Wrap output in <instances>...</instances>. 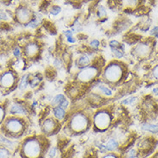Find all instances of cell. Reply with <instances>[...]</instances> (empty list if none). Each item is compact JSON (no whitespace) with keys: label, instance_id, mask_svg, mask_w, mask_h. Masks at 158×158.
Instances as JSON below:
<instances>
[{"label":"cell","instance_id":"4","mask_svg":"<svg viewBox=\"0 0 158 158\" xmlns=\"http://www.w3.org/2000/svg\"><path fill=\"white\" fill-rule=\"evenodd\" d=\"M110 121V116L106 112H100L94 116V125L100 130L108 128Z\"/></svg>","mask_w":158,"mask_h":158},{"label":"cell","instance_id":"21","mask_svg":"<svg viewBox=\"0 0 158 158\" xmlns=\"http://www.w3.org/2000/svg\"><path fill=\"white\" fill-rule=\"evenodd\" d=\"M10 156L9 151L6 149L1 148L0 149V158H8Z\"/></svg>","mask_w":158,"mask_h":158},{"label":"cell","instance_id":"25","mask_svg":"<svg viewBox=\"0 0 158 158\" xmlns=\"http://www.w3.org/2000/svg\"><path fill=\"white\" fill-rule=\"evenodd\" d=\"M152 75L156 79H158V65H156L153 70H152Z\"/></svg>","mask_w":158,"mask_h":158},{"label":"cell","instance_id":"34","mask_svg":"<svg viewBox=\"0 0 158 158\" xmlns=\"http://www.w3.org/2000/svg\"><path fill=\"white\" fill-rule=\"evenodd\" d=\"M38 82H39V80H37V78H35L33 81H32L31 84H32L33 86H35V85H36V84H38Z\"/></svg>","mask_w":158,"mask_h":158},{"label":"cell","instance_id":"15","mask_svg":"<svg viewBox=\"0 0 158 158\" xmlns=\"http://www.w3.org/2000/svg\"><path fill=\"white\" fill-rule=\"evenodd\" d=\"M66 99L64 98V95H62V94H58V95H56L53 100V101H52V104L55 106V105H57V106H60L61 107V105L63 104L64 101H65Z\"/></svg>","mask_w":158,"mask_h":158},{"label":"cell","instance_id":"7","mask_svg":"<svg viewBox=\"0 0 158 158\" xmlns=\"http://www.w3.org/2000/svg\"><path fill=\"white\" fill-rule=\"evenodd\" d=\"M14 83H15V77H14V75L12 74L10 71L5 72V74L2 75V77L0 78V84L5 88L12 87Z\"/></svg>","mask_w":158,"mask_h":158},{"label":"cell","instance_id":"24","mask_svg":"<svg viewBox=\"0 0 158 158\" xmlns=\"http://www.w3.org/2000/svg\"><path fill=\"white\" fill-rule=\"evenodd\" d=\"M99 45H100V43H99L98 40H93L90 42V46H91L93 48H97L99 46Z\"/></svg>","mask_w":158,"mask_h":158},{"label":"cell","instance_id":"10","mask_svg":"<svg viewBox=\"0 0 158 158\" xmlns=\"http://www.w3.org/2000/svg\"><path fill=\"white\" fill-rule=\"evenodd\" d=\"M38 45L35 44V43H30V44L27 45L25 47V53L29 57H33L35 56L37 53H38Z\"/></svg>","mask_w":158,"mask_h":158},{"label":"cell","instance_id":"27","mask_svg":"<svg viewBox=\"0 0 158 158\" xmlns=\"http://www.w3.org/2000/svg\"><path fill=\"white\" fill-rule=\"evenodd\" d=\"M151 34L152 35H154L155 37H157L158 38V27H156V28H154L152 31H151Z\"/></svg>","mask_w":158,"mask_h":158},{"label":"cell","instance_id":"37","mask_svg":"<svg viewBox=\"0 0 158 158\" xmlns=\"http://www.w3.org/2000/svg\"><path fill=\"white\" fill-rule=\"evenodd\" d=\"M103 158H117L114 155H108V156H104Z\"/></svg>","mask_w":158,"mask_h":158},{"label":"cell","instance_id":"13","mask_svg":"<svg viewBox=\"0 0 158 158\" xmlns=\"http://www.w3.org/2000/svg\"><path fill=\"white\" fill-rule=\"evenodd\" d=\"M89 62H90V59L87 55H82L78 59L77 64H78L80 67H84V66L88 65L89 64Z\"/></svg>","mask_w":158,"mask_h":158},{"label":"cell","instance_id":"39","mask_svg":"<svg viewBox=\"0 0 158 158\" xmlns=\"http://www.w3.org/2000/svg\"><path fill=\"white\" fill-rule=\"evenodd\" d=\"M157 158H158V157H157Z\"/></svg>","mask_w":158,"mask_h":158},{"label":"cell","instance_id":"36","mask_svg":"<svg viewBox=\"0 0 158 158\" xmlns=\"http://www.w3.org/2000/svg\"><path fill=\"white\" fill-rule=\"evenodd\" d=\"M54 64L56 66H60V65H61V63H60V61H59V59H57V60L55 61Z\"/></svg>","mask_w":158,"mask_h":158},{"label":"cell","instance_id":"14","mask_svg":"<svg viewBox=\"0 0 158 158\" xmlns=\"http://www.w3.org/2000/svg\"><path fill=\"white\" fill-rule=\"evenodd\" d=\"M142 128L143 130H146V131H149L150 132H153V133H156V132H158V126L156 125H151V124H143L142 125Z\"/></svg>","mask_w":158,"mask_h":158},{"label":"cell","instance_id":"20","mask_svg":"<svg viewBox=\"0 0 158 158\" xmlns=\"http://www.w3.org/2000/svg\"><path fill=\"white\" fill-rule=\"evenodd\" d=\"M27 85H28V76L26 75V76H24V77H22L21 83H20V89H24L25 88L27 87Z\"/></svg>","mask_w":158,"mask_h":158},{"label":"cell","instance_id":"33","mask_svg":"<svg viewBox=\"0 0 158 158\" xmlns=\"http://www.w3.org/2000/svg\"><path fill=\"white\" fill-rule=\"evenodd\" d=\"M126 2L128 3L129 5H134L137 3V0H126Z\"/></svg>","mask_w":158,"mask_h":158},{"label":"cell","instance_id":"23","mask_svg":"<svg viewBox=\"0 0 158 158\" xmlns=\"http://www.w3.org/2000/svg\"><path fill=\"white\" fill-rule=\"evenodd\" d=\"M60 11H61V8L59 7V6H53V7L51 9V13L53 15H57Z\"/></svg>","mask_w":158,"mask_h":158},{"label":"cell","instance_id":"19","mask_svg":"<svg viewBox=\"0 0 158 158\" xmlns=\"http://www.w3.org/2000/svg\"><path fill=\"white\" fill-rule=\"evenodd\" d=\"M111 51H112V53L114 54V56L118 58V59H120V58L123 57V49H120V47H118V48H111Z\"/></svg>","mask_w":158,"mask_h":158},{"label":"cell","instance_id":"18","mask_svg":"<svg viewBox=\"0 0 158 158\" xmlns=\"http://www.w3.org/2000/svg\"><path fill=\"white\" fill-rule=\"evenodd\" d=\"M99 89L103 93V94H105L106 95H108V96H110V95H112V91H111V89H108L106 85H103V84H100L98 86Z\"/></svg>","mask_w":158,"mask_h":158},{"label":"cell","instance_id":"32","mask_svg":"<svg viewBox=\"0 0 158 158\" xmlns=\"http://www.w3.org/2000/svg\"><path fill=\"white\" fill-rule=\"evenodd\" d=\"M14 54H15V57H19L20 56V49L18 47H16L14 51Z\"/></svg>","mask_w":158,"mask_h":158},{"label":"cell","instance_id":"6","mask_svg":"<svg viewBox=\"0 0 158 158\" xmlns=\"http://www.w3.org/2000/svg\"><path fill=\"white\" fill-rule=\"evenodd\" d=\"M6 129L12 133H19L22 132V130L23 129V125L22 122L17 119V118H10L7 122H6Z\"/></svg>","mask_w":158,"mask_h":158},{"label":"cell","instance_id":"3","mask_svg":"<svg viewBox=\"0 0 158 158\" xmlns=\"http://www.w3.org/2000/svg\"><path fill=\"white\" fill-rule=\"evenodd\" d=\"M87 125H88V119L84 114H77L71 118L70 126L74 131L81 132L86 128Z\"/></svg>","mask_w":158,"mask_h":158},{"label":"cell","instance_id":"30","mask_svg":"<svg viewBox=\"0 0 158 158\" xmlns=\"http://www.w3.org/2000/svg\"><path fill=\"white\" fill-rule=\"evenodd\" d=\"M39 23V22L37 21V20H35L34 22H30V25L29 27H32V28H34V27H36L37 25Z\"/></svg>","mask_w":158,"mask_h":158},{"label":"cell","instance_id":"11","mask_svg":"<svg viewBox=\"0 0 158 158\" xmlns=\"http://www.w3.org/2000/svg\"><path fill=\"white\" fill-rule=\"evenodd\" d=\"M55 125H55L54 120L52 119V118H48V119L45 120V122L43 123V125H42L43 131H44L45 132H46V133L52 132L55 129Z\"/></svg>","mask_w":158,"mask_h":158},{"label":"cell","instance_id":"29","mask_svg":"<svg viewBox=\"0 0 158 158\" xmlns=\"http://www.w3.org/2000/svg\"><path fill=\"white\" fill-rule=\"evenodd\" d=\"M4 116H5V110H4V108H0V122L4 118Z\"/></svg>","mask_w":158,"mask_h":158},{"label":"cell","instance_id":"38","mask_svg":"<svg viewBox=\"0 0 158 158\" xmlns=\"http://www.w3.org/2000/svg\"><path fill=\"white\" fill-rule=\"evenodd\" d=\"M153 92H154V93H156V94H158V88H157V89H153Z\"/></svg>","mask_w":158,"mask_h":158},{"label":"cell","instance_id":"8","mask_svg":"<svg viewBox=\"0 0 158 158\" xmlns=\"http://www.w3.org/2000/svg\"><path fill=\"white\" fill-rule=\"evenodd\" d=\"M135 53L140 58H145L150 53V47L146 43H140L135 48Z\"/></svg>","mask_w":158,"mask_h":158},{"label":"cell","instance_id":"26","mask_svg":"<svg viewBox=\"0 0 158 158\" xmlns=\"http://www.w3.org/2000/svg\"><path fill=\"white\" fill-rule=\"evenodd\" d=\"M56 153H57V149H56V148H52L49 151V156L52 158L54 157L55 156H56Z\"/></svg>","mask_w":158,"mask_h":158},{"label":"cell","instance_id":"31","mask_svg":"<svg viewBox=\"0 0 158 158\" xmlns=\"http://www.w3.org/2000/svg\"><path fill=\"white\" fill-rule=\"evenodd\" d=\"M67 40L70 42V43H73L75 42V39L73 38V36L72 35H70V36H67Z\"/></svg>","mask_w":158,"mask_h":158},{"label":"cell","instance_id":"12","mask_svg":"<svg viewBox=\"0 0 158 158\" xmlns=\"http://www.w3.org/2000/svg\"><path fill=\"white\" fill-rule=\"evenodd\" d=\"M10 114H26V110L23 107L20 106L18 104H14L10 108Z\"/></svg>","mask_w":158,"mask_h":158},{"label":"cell","instance_id":"28","mask_svg":"<svg viewBox=\"0 0 158 158\" xmlns=\"http://www.w3.org/2000/svg\"><path fill=\"white\" fill-rule=\"evenodd\" d=\"M134 101H135V98H134V97H131V98L126 99V101H124L123 103L124 104H130V103H132V102H133Z\"/></svg>","mask_w":158,"mask_h":158},{"label":"cell","instance_id":"2","mask_svg":"<svg viewBox=\"0 0 158 158\" xmlns=\"http://www.w3.org/2000/svg\"><path fill=\"white\" fill-rule=\"evenodd\" d=\"M122 77V69L120 65L111 64L104 70V77L111 83H116Z\"/></svg>","mask_w":158,"mask_h":158},{"label":"cell","instance_id":"22","mask_svg":"<svg viewBox=\"0 0 158 158\" xmlns=\"http://www.w3.org/2000/svg\"><path fill=\"white\" fill-rule=\"evenodd\" d=\"M98 15L99 17H104L107 15V10L103 6H100L98 9Z\"/></svg>","mask_w":158,"mask_h":158},{"label":"cell","instance_id":"17","mask_svg":"<svg viewBox=\"0 0 158 158\" xmlns=\"http://www.w3.org/2000/svg\"><path fill=\"white\" fill-rule=\"evenodd\" d=\"M53 113H54L55 117L58 118V119H62V118L64 117V114H65L64 109L62 108L61 107H57V108H55Z\"/></svg>","mask_w":158,"mask_h":158},{"label":"cell","instance_id":"5","mask_svg":"<svg viewBox=\"0 0 158 158\" xmlns=\"http://www.w3.org/2000/svg\"><path fill=\"white\" fill-rule=\"evenodd\" d=\"M96 75H97V69L94 66H90L81 70L77 75V79L81 82L86 83L94 79L96 77Z\"/></svg>","mask_w":158,"mask_h":158},{"label":"cell","instance_id":"1","mask_svg":"<svg viewBox=\"0 0 158 158\" xmlns=\"http://www.w3.org/2000/svg\"><path fill=\"white\" fill-rule=\"evenodd\" d=\"M41 147L40 143L36 139H29L27 140L22 146V153L25 156L29 158H37L40 155Z\"/></svg>","mask_w":158,"mask_h":158},{"label":"cell","instance_id":"35","mask_svg":"<svg viewBox=\"0 0 158 158\" xmlns=\"http://www.w3.org/2000/svg\"><path fill=\"white\" fill-rule=\"evenodd\" d=\"M6 17V15L4 12H2V11H0V19H3V18H5Z\"/></svg>","mask_w":158,"mask_h":158},{"label":"cell","instance_id":"16","mask_svg":"<svg viewBox=\"0 0 158 158\" xmlns=\"http://www.w3.org/2000/svg\"><path fill=\"white\" fill-rule=\"evenodd\" d=\"M117 147H118V143L114 139L109 140L108 143H107L105 146H103V148H105V149H108V150H114Z\"/></svg>","mask_w":158,"mask_h":158},{"label":"cell","instance_id":"9","mask_svg":"<svg viewBox=\"0 0 158 158\" xmlns=\"http://www.w3.org/2000/svg\"><path fill=\"white\" fill-rule=\"evenodd\" d=\"M31 17V12L26 8H21L16 11V18L20 22L24 23L27 22Z\"/></svg>","mask_w":158,"mask_h":158}]
</instances>
